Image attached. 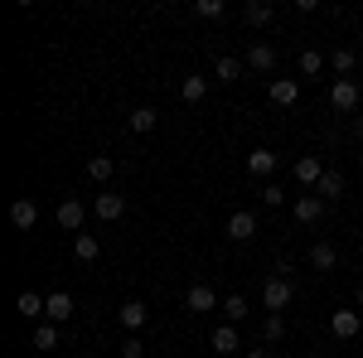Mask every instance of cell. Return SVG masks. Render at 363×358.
<instances>
[{"mask_svg": "<svg viewBox=\"0 0 363 358\" xmlns=\"http://www.w3.org/2000/svg\"><path fill=\"white\" fill-rule=\"evenodd\" d=\"M286 272H291V267H277V276L262 281V310H267V315H281V310L291 305V296H296V286H291Z\"/></svg>", "mask_w": 363, "mask_h": 358, "instance_id": "6da1fadb", "label": "cell"}, {"mask_svg": "<svg viewBox=\"0 0 363 358\" xmlns=\"http://www.w3.org/2000/svg\"><path fill=\"white\" fill-rule=\"evenodd\" d=\"M291 218L301 223V228H315V223L325 218V198H320V194H296V203H291Z\"/></svg>", "mask_w": 363, "mask_h": 358, "instance_id": "7a4b0ae2", "label": "cell"}, {"mask_svg": "<svg viewBox=\"0 0 363 358\" xmlns=\"http://www.w3.org/2000/svg\"><path fill=\"white\" fill-rule=\"evenodd\" d=\"M330 107H335L339 116L359 111V83H354V78H335V87H330Z\"/></svg>", "mask_w": 363, "mask_h": 358, "instance_id": "3957f363", "label": "cell"}, {"mask_svg": "<svg viewBox=\"0 0 363 358\" xmlns=\"http://www.w3.org/2000/svg\"><path fill=\"white\" fill-rule=\"evenodd\" d=\"M325 179V165H320V155H301L296 160V184H301V194H310L315 184Z\"/></svg>", "mask_w": 363, "mask_h": 358, "instance_id": "277c9868", "label": "cell"}, {"mask_svg": "<svg viewBox=\"0 0 363 358\" xmlns=\"http://www.w3.org/2000/svg\"><path fill=\"white\" fill-rule=\"evenodd\" d=\"M359 330H363V310H335L330 315V334L335 339H354Z\"/></svg>", "mask_w": 363, "mask_h": 358, "instance_id": "5b68a950", "label": "cell"}, {"mask_svg": "<svg viewBox=\"0 0 363 358\" xmlns=\"http://www.w3.org/2000/svg\"><path fill=\"white\" fill-rule=\"evenodd\" d=\"M73 310H78L73 296H68V291H54L49 305H44V320H49V325H68V320H73Z\"/></svg>", "mask_w": 363, "mask_h": 358, "instance_id": "8992f818", "label": "cell"}, {"mask_svg": "<svg viewBox=\"0 0 363 358\" xmlns=\"http://www.w3.org/2000/svg\"><path fill=\"white\" fill-rule=\"evenodd\" d=\"M228 237H233V242H252V237H257V213L238 208V213L228 218Z\"/></svg>", "mask_w": 363, "mask_h": 358, "instance_id": "52a82bcc", "label": "cell"}, {"mask_svg": "<svg viewBox=\"0 0 363 358\" xmlns=\"http://www.w3.org/2000/svg\"><path fill=\"white\" fill-rule=\"evenodd\" d=\"M184 310H189V315H208V310H218V296H213V286H189V296H184Z\"/></svg>", "mask_w": 363, "mask_h": 358, "instance_id": "ba28073f", "label": "cell"}, {"mask_svg": "<svg viewBox=\"0 0 363 358\" xmlns=\"http://www.w3.org/2000/svg\"><path fill=\"white\" fill-rule=\"evenodd\" d=\"M92 213L102 223H116L126 213V198H121V194H97V198H92Z\"/></svg>", "mask_w": 363, "mask_h": 358, "instance_id": "9c48e42d", "label": "cell"}, {"mask_svg": "<svg viewBox=\"0 0 363 358\" xmlns=\"http://www.w3.org/2000/svg\"><path fill=\"white\" fill-rule=\"evenodd\" d=\"M10 223H15L20 233H29V228L39 223V208H34V198H15V203H10Z\"/></svg>", "mask_w": 363, "mask_h": 358, "instance_id": "30bf717a", "label": "cell"}, {"mask_svg": "<svg viewBox=\"0 0 363 358\" xmlns=\"http://www.w3.org/2000/svg\"><path fill=\"white\" fill-rule=\"evenodd\" d=\"M44 305H49V296H39V291H20V296H15V310H20L25 320H44Z\"/></svg>", "mask_w": 363, "mask_h": 358, "instance_id": "8fae6325", "label": "cell"}, {"mask_svg": "<svg viewBox=\"0 0 363 358\" xmlns=\"http://www.w3.org/2000/svg\"><path fill=\"white\" fill-rule=\"evenodd\" d=\"M83 218H87V208L78 203V198H63V203H58V228L78 233V228H83Z\"/></svg>", "mask_w": 363, "mask_h": 358, "instance_id": "7c38bea8", "label": "cell"}, {"mask_svg": "<svg viewBox=\"0 0 363 358\" xmlns=\"http://www.w3.org/2000/svg\"><path fill=\"white\" fill-rule=\"evenodd\" d=\"M242 63H247V68H257V73H272V68H277V49H272V44H252Z\"/></svg>", "mask_w": 363, "mask_h": 358, "instance_id": "4fadbf2b", "label": "cell"}, {"mask_svg": "<svg viewBox=\"0 0 363 358\" xmlns=\"http://www.w3.org/2000/svg\"><path fill=\"white\" fill-rule=\"evenodd\" d=\"M247 174H257V179H267V174H277V155L267 150V145H257L247 155Z\"/></svg>", "mask_w": 363, "mask_h": 358, "instance_id": "5bb4252c", "label": "cell"}, {"mask_svg": "<svg viewBox=\"0 0 363 358\" xmlns=\"http://www.w3.org/2000/svg\"><path fill=\"white\" fill-rule=\"evenodd\" d=\"M126 126H131L136 136H145V131H155V126H160V111H155V107H136L131 116H126Z\"/></svg>", "mask_w": 363, "mask_h": 358, "instance_id": "9a60e30c", "label": "cell"}, {"mask_svg": "<svg viewBox=\"0 0 363 358\" xmlns=\"http://www.w3.org/2000/svg\"><path fill=\"white\" fill-rule=\"evenodd\" d=\"M116 320H121V330H131V334L145 330V305H140V301H126L121 310H116Z\"/></svg>", "mask_w": 363, "mask_h": 358, "instance_id": "2e32d148", "label": "cell"}, {"mask_svg": "<svg viewBox=\"0 0 363 358\" xmlns=\"http://www.w3.org/2000/svg\"><path fill=\"white\" fill-rule=\"evenodd\" d=\"M179 97L194 107V102H203L208 97V78H199V73H184V83H179Z\"/></svg>", "mask_w": 363, "mask_h": 358, "instance_id": "e0dca14e", "label": "cell"}, {"mask_svg": "<svg viewBox=\"0 0 363 358\" xmlns=\"http://www.w3.org/2000/svg\"><path fill=\"white\" fill-rule=\"evenodd\" d=\"M296 97H301V83H296V78H277V83H272V102H277V107H291Z\"/></svg>", "mask_w": 363, "mask_h": 358, "instance_id": "ac0fdd59", "label": "cell"}, {"mask_svg": "<svg viewBox=\"0 0 363 358\" xmlns=\"http://www.w3.org/2000/svg\"><path fill=\"white\" fill-rule=\"evenodd\" d=\"M315 194H320L325 203H335L339 194H344V174H339V169H325V179L315 184Z\"/></svg>", "mask_w": 363, "mask_h": 358, "instance_id": "d6986e66", "label": "cell"}, {"mask_svg": "<svg viewBox=\"0 0 363 358\" xmlns=\"http://www.w3.org/2000/svg\"><path fill=\"white\" fill-rule=\"evenodd\" d=\"M218 354H238V325H218L213 330V339H208Z\"/></svg>", "mask_w": 363, "mask_h": 358, "instance_id": "ffe728a7", "label": "cell"}, {"mask_svg": "<svg viewBox=\"0 0 363 358\" xmlns=\"http://www.w3.org/2000/svg\"><path fill=\"white\" fill-rule=\"evenodd\" d=\"M335 247H330V242H315V247H310V267H315V272H335Z\"/></svg>", "mask_w": 363, "mask_h": 358, "instance_id": "44dd1931", "label": "cell"}, {"mask_svg": "<svg viewBox=\"0 0 363 358\" xmlns=\"http://www.w3.org/2000/svg\"><path fill=\"white\" fill-rule=\"evenodd\" d=\"M213 78H223V83H238V78H242V58L223 54L218 63H213Z\"/></svg>", "mask_w": 363, "mask_h": 358, "instance_id": "7402d4cb", "label": "cell"}, {"mask_svg": "<svg viewBox=\"0 0 363 358\" xmlns=\"http://www.w3.org/2000/svg\"><path fill=\"white\" fill-rule=\"evenodd\" d=\"M87 174H92L97 184H107V179L116 174V160L112 155H92V160H87Z\"/></svg>", "mask_w": 363, "mask_h": 358, "instance_id": "603a6c76", "label": "cell"}, {"mask_svg": "<svg viewBox=\"0 0 363 358\" xmlns=\"http://www.w3.org/2000/svg\"><path fill=\"white\" fill-rule=\"evenodd\" d=\"M247 315H252L247 296H228V301H223V320H228V325H238V320H247Z\"/></svg>", "mask_w": 363, "mask_h": 358, "instance_id": "cb8c5ba5", "label": "cell"}, {"mask_svg": "<svg viewBox=\"0 0 363 358\" xmlns=\"http://www.w3.org/2000/svg\"><path fill=\"white\" fill-rule=\"evenodd\" d=\"M73 252H78V262H97V252H102V242H97L92 233H78V242H73Z\"/></svg>", "mask_w": 363, "mask_h": 358, "instance_id": "d4e9b609", "label": "cell"}, {"mask_svg": "<svg viewBox=\"0 0 363 358\" xmlns=\"http://www.w3.org/2000/svg\"><path fill=\"white\" fill-rule=\"evenodd\" d=\"M242 15H247V25H272V15H277V10H272L267 0H247V10H242Z\"/></svg>", "mask_w": 363, "mask_h": 358, "instance_id": "484cf974", "label": "cell"}, {"mask_svg": "<svg viewBox=\"0 0 363 358\" xmlns=\"http://www.w3.org/2000/svg\"><path fill=\"white\" fill-rule=\"evenodd\" d=\"M34 349H44V354H49V349H58V325H49V320H44V325L34 330Z\"/></svg>", "mask_w": 363, "mask_h": 358, "instance_id": "4316f807", "label": "cell"}, {"mask_svg": "<svg viewBox=\"0 0 363 358\" xmlns=\"http://www.w3.org/2000/svg\"><path fill=\"white\" fill-rule=\"evenodd\" d=\"M330 63H335L339 78H349V73H354V63H359V54H354V49H335V58H330Z\"/></svg>", "mask_w": 363, "mask_h": 358, "instance_id": "83f0119b", "label": "cell"}, {"mask_svg": "<svg viewBox=\"0 0 363 358\" xmlns=\"http://www.w3.org/2000/svg\"><path fill=\"white\" fill-rule=\"evenodd\" d=\"M262 339H267V344H281V339H286V320H281V315H267V325H262Z\"/></svg>", "mask_w": 363, "mask_h": 358, "instance_id": "f1b7e54d", "label": "cell"}, {"mask_svg": "<svg viewBox=\"0 0 363 358\" xmlns=\"http://www.w3.org/2000/svg\"><path fill=\"white\" fill-rule=\"evenodd\" d=\"M194 15H203V20H223L228 5L223 0H194Z\"/></svg>", "mask_w": 363, "mask_h": 358, "instance_id": "f546056e", "label": "cell"}, {"mask_svg": "<svg viewBox=\"0 0 363 358\" xmlns=\"http://www.w3.org/2000/svg\"><path fill=\"white\" fill-rule=\"evenodd\" d=\"M320 68H325V58L315 54V49H301V73L306 78H320Z\"/></svg>", "mask_w": 363, "mask_h": 358, "instance_id": "4dcf8cb0", "label": "cell"}, {"mask_svg": "<svg viewBox=\"0 0 363 358\" xmlns=\"http://www.w3.org/2000/svg\"><path fill=\"white\" fill-rule=\"evenodd\" d=\"M116 354H121V358H145V344H140L136 334H131V339H126V344H121Z\"/></svg>", "mask_w": 363, "mask_h": 358, "instance_id": "1f68e13d", "label": "cell"}, {"mask_svg": "<svg viewBox=\"0 0 363 358\" xmlns=\"http://www.w3.org/2000/svg\"><path fill=\"white\" fill-rule=\"evenodd\" d=\"M262 203H272V208L286 203V189H281V184H267V189H262Z\"/></svg>", "mask_w": 363, "mask_h": 358, "instance_id": "d6a6232c", "label": "cell"}, {"mask_svg": "<svg viewBox=\"0 0 363 358\" xmlns=\"http://www.w3.org/2000/svg\"><path fill=\"white\" fill-rule=\"evenodd\" d=\"M247 358H267V349H262V344H257V349H247Z\"/></svg>", "mask_w": 363, "mask_h": 358, "instance_id": "836d02e7", "label": "cell"}, {"mask_svg": "<svg viewBox=\"0 0 363 358\" xmlns=\"http://www.w3.org/2000/svg\"><path fill=\"white\" fill-rule=\"evenodd\" d=\"M354 136H359V140H363V116H359V121H354Z\"/></svg>", "mask_w": 363, "mask_h": 358, "instance_id": "e575fe53", "label": "cell"}, {"mask_svg": "<svg viewBox=\"0 0 363 358\" xmlns=\"http://www.w3.org/2000/svg\"><path fill=\"white\" fill-rule=\"evenodd\" d=\"M354 301H359V310H363V286H359V296H354Z\"/></svg>", "mask_w": 363, "mask_h": 358, "instance_id": "d590c367", "label": "cell"}, {"mask_svg": "<svg viewBox=\"0 0 363 358\" xmlns=\"http://www.w3.org/2000/svg\"><path fill=\"white\" fill-rule=\"evenodd\" d=\"M310 358H325V354H310Z\"/></svg>", "mask_w": 363, "mask_h": 358, "instance_id": "8d00e7d4", "label": "cell"}]
</instances>
